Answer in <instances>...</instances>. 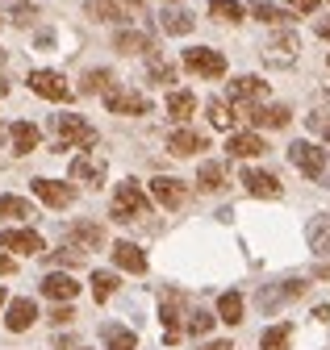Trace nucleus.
I'll return each instance as SVG.
<instances>
[{
    "label": "nucleus",
    "mask_w": 330,
    "mask_h": 350,
    "mask_svg": "<svg viewBox=\"0 0 330 350\" xmlns=\"http://www.w3.org/2000/svg\"><path fill=\"white\" fill-rule=\"evenodd\" d=\"M142 217H151V196L142 192L138 180H121L117 192H113V221L117 226H134Z\"/></svg>",
    "instance_id": "1"
},
{
    "label": "nucleus",
    "mask_w": 330,
    "mask_h": 350,
    "mask_svg": "<svg viewBox=\"0 0 330 350\" xmlns=\"http://www.w3.org/2000/svg\"><path fill=\"white\" fill-rule=\"evenodd\" d=\"M55 150H84V146H97V129L84 121V117H75V113H63L55 117Z\"/></svg>",
    "instance_id": "2"
},
{
    "label": "nucleus",
    "mask_w": 330,
    "mask_h": 350,
    "mask_svg": "<svg viewBox=\"0 0 330 350\" xmlns=\"http://www.w3.org/2000/svg\"><path fill=\"white\" fill-rule=\"evenodd\" d=\"M297 51H301L297 33H293V29H280V33H272V38L264 42V63H268V67H293V63H297Z\"/></svg>",
    "instance_id": "3"
},
{
    "label": "nucleus",
    "mask_w": 330,
    "mask_h": 350,
    "mask_svg": "<svg viewBox=\"0 0 330 350\" xmlns=\"http://www.w3.org/2000/svg\"><path fill=\"white\" fill-rule=\"evenodd\" d=\"M288 159H293V167L301 171V175H309V180H322V171H326V150L322 146H314V142H293V146H288Z\"/></svg>",
    "instance_id": "4"
},
{
    "label": "nucleus",
    "mask_w": 330,
    "mask_h": 350,
    "mask_svg": "<svg viewBox=\"0 0 330 350\" xmlns=\"http://www.w3.org/2000/svg\"><path fill=\"white\" fill-rule=\"evenodd\" d=\"M184 67H188L192 75H201V79H222V75H226V59H222L218 51H210V46L184 51Z\"/></svg>",
    "instance_id": "5"
},
{
    "label": "nucleus",
    "mask_w": 330,
    "mask_h": 350,
    "mask_svg": "<svg viewBox=\"0 0 330 350\" xmlns=\"http://www.w3.org/2000/svg\"><path fill=\"white\" fill-rule=\"evenodd\" d=\"M105 105H109V113H117V117H147V113H151V100H147L142 92H130V88H109V92H105Z\"/></svg>",
    "instance_id": "6"
},
{
    "label": "nucleus",
    "mask_w": 330,
    "mask_h": 350,
    "mask_svg": "<svg viewBox=\"0 0 330 350\" xmlns=\"http://www.w3.org/2000/svg\"><path fill=\"white\" fill-rule=\"evenodd\" d=\"M71 180L84 184V188H101L105 184V154H97V150L75 154L71 159Z\"/></svg>",
    "instance_id": "7"
},
{
    "label": "nucleus",
    "mask_w": 330,
    "mask_h": 350,
    "mask_svg": "<svg viewBox=\"0 0 330 350\" xmlns=\"http://www.w3.org/2000/svg\"><path fill=\"white\" fill-rule=\"evenodd\" d=\"M29 88H34V96L55 100V105L71 100V88H67V79L59 71H29Z\"/></svg>",
    "instance_id": "8"
},
{
    "label": "nucleus",
    "mask_w": 330,
    "mask_h": 350,
    "mask_svg": "<svg viewBox=\"0 0 330 350\" xmlns=\"http://www.w3.org/2000/svg\"><path fill=\"white\" fill-rule=\"evenodd\" d=\"M242 117L251 121L255 129H284L288 121H293V113H288V105H246Z\"/></svg>",
    "instance_id": "9"
},
{
    "label": "nucleus",
    "mask_w": 330,
    "mask_h": 350,
    "mask_svg": "<svg viewBox=\"0 0 330 350\" xmlns=\"http://www.w3.org/2000/svg\"><path fill=\"white\" fill-rule=\"evenodd\" d=\"M34 196L42 200L47 208H67L75 200V188L63 184V180H34Z\"/></svg>",
    "instance_id": "10"
},
{
    "label": "nucleus",
    "mask_w": 330,
    "mask_h": 350,
    "mask_svg": "<svg viewBox=\"0 0 330 350\" xmlns=\"http://www.w3.org/2000/svg\"><path fill=\"white\" fill-rule=\"evenodd\" d=\"M268 96V83L259 79V75H238V79H230V100L234 105H259Z\"/></svg>",
    "instance_id": "11"
},
{
    "label": "nucleus",
    "mask_w": 330,
    "mask_h": 350,
    "mask_svg": "<svg viewBox=\"0 0 330 350\" xmlns=\"http://www.w3.org/2000/svg\"><path fill=\"white\" fill-rule=\"evenodd\" d=\"M305 292V280H284V284H276V288H259V309L264 313H272L276 309V304H288V300H297Z\"/></svg>",
    "instance_id": "12"
},
{
    "label": "nucleus",
    "mask_w": 330,
    "mask_h": 350,
    "mask_svg": "<svg viewBox=\"0 0 330 350\" xmlns=\"http://www.w3.org/2000/svg\"><path fill=\"white\" fill-rule=\"evenodd\" d=\"M67 242H71L75 250L92 254V250H101V246H105V230H101L97 221H75V226H67Z\"/></svg>",
    "instance_id": "13"
},
{
    "label": "nucleus",
    "mask_w": 330,
    "mask_h": 350,
    "mask_svg": "<svg viewBox=\"0 0 330 350\" xmlns=\"http://www.w3.org/2000/svg\"><path fill=\"white\" fill-rule=\"evenodd\" d=\"M151 196H155L163 208H184L188 188H184L180 180H172V175H159V180H151Z\"/></svg>",
    "instance_id": "14"
},
{
    "label": "nucleus",
    "mask_w": 330,
    "mask_h": 350,
    "mask_svg": "<svg viewBox=\"0 0 330 350\" xmlns=\"http://www.w3.org/2000/svg\"><path fill=\"white\" fill-rule=\"evenodd\" d=\"M242 188L251 192V196H259V200H276V196L284 192V188H280V180H276L272 171H251V167L242 171Z\"/></svg>",
    "instance_id": "15"
},
{
    "label": "nucleus",
    "mask_w": 330,
    "mask_h": 350,
    "mask_svg": "<svg viewBox=\"0 0 330 350\" xmlns=\"http://www.w3.org/2000/svg\"><path fill=\"white\" fill-rule=\"evenodd\" d=\"M0 250H13V254H42L47 242L38 238L34 230H5V234H0Z\"/></svg>",
    "instance_id": "16"
},
{
    "label": "nucleus",
    "mask_w": 330,
    "mask_h": 350,
    "mask_svg": "<svg viewBox=\"0 0 330 350\" xmlns=\"http://www.w3.org/2000/svg\"><path fill=\"white\" fill-rule=\"evenodd\" d=\"M168 150H172L176 159H188V154H196V150H210V138L184 125V129H176V134L168 138Z\"/></svg>",
    "instance_id": "17"
},
{
    "label": "nucleus",
    "mask_w": 330,
    "mask_h": 350,
    "mask_svg": "<svg viewBox=\"0 0 330 350\" xmlns=\"http://www.w3.org/2000/svg\"><path fill=\"white\" fill-rule=\"evenodd\" d=\"M264 150H268V142L259 134H251V129H246V134H230V142H226L230 159H259Z\"/></svg>",
    "instance_id": "18"
},
{
    "label": "nucleus",
    "mask_w": 330,
    "mask_h": 350,
    "mask_svg": "<svg viewBox=\"0 0 330 350\" xmlns=\"http://www.w3.org/2000/svg\"><path fill=\"white\" fill-rule=\"evenodd\" d=\"M34 321H38V304H34L29 296H17V300L9 304V317H5V325H9L13 334H25Z\"/></svg>",
    "instance_id": "19"
},
{
    "label": "nucleus",
    "mask_w": 330,
    "mask_h": 350,
    "mask_svg": "<svg viewBox=\"0 0 330 350\" xmlns=\"http://www.w3.org/2000/svg\"><path fill=\"white\" fill-rule=\"evenodd\" d=\"M42 296H47V300H75V296H79V284H75L67 271H47Z\"/></svg>",
    "instance_id": "20"
},
{
    "label": "nucleus",
    "mask_w": 330,
    "mask_h": 350,
    "mask_svg": "<svg viewBox=\"0 0 330 350\" xmlns=\"http://www.w3.org/2000/svg\"><path fill=\"white\" fill-rule=\"evenodd\" d=\"M109 254H113L117 267H121V271H130V275H142V271H147V254H142L134 242H117Z\"/></svg>",
    "instance_id": "21"
},
{
    "label": "nucleus",
    "mask_w": 330,
    "mask_h": 350,
    "mask_svg": "<svg viewBox=\"0 0 330 350\" xmlns=\"http://www.w3.org/2000/svg\"><path fill=\"white\" fill-rule=\"evenodd\" d=\"M159 25H163V33H172V38H184V33H192L196 17H192L188 9H163V13H159Z\"/></svg>",
    "instance_id": "22"
},
{
    "label": "nucleus",
    "mask_w": 330,
    "mask_h": 350,
    "mask_svg": "<svg viewBox=\"0 0 330 350\" xmlns=\"http://www.w3.org/2000/svg\"><path fill=\"white\" fill-rule=\"evenodd\" d=\"M101 342H105V350H138V338H134V329H126V325H113V321H105V325H101Z\"/></svg>",
    "instance_id": "23"
},
{
    "label": "nucleus",
    "mask_w": 330,
    "mask_h": 350,
    "mask_svg": "<svg viewBox=\"0 0 330 350\" xmlns=\"http://www.w3.org/2000/svg\"><path fill=\"white\" fill-rule=\"evenodd\" d=\"M9 142H13V154H34V150H38V125L17 121L13 134H9Z\"/></svg>",
    "instance_id": "24"
},
{
    "label": "nucleus",
    "mask_w": 330,
    "mask_h": 350,
    "mask_svg": "<svg viewBox=\"0 0 330 350\" xmlns=\"http://www.w3.org/2000/svg\"><path fill=\"white\" fill-rule=\"evenodd\" d=\"M305 238H309L314 254H330V217H314L305 226Z\"/></svg>",
    "instance_id": "25"
},
{
    "label": "nucleus",
    "mask_w": 330,
    "mask_h": 350,
    "mask_svg": "<svg viewBox=\"0 0 330 350\" xmlns=\"http://www.w3.org/2000/svg\"><path fill=\"white\" fill-rule=\"evenodd\" d=\"M113 46H117L121 55H147V51H155V46H151V38H147L142 29H121Z\"/></svg>",
    "instance_id": "26"
},
{
    "label": "nucleus",
    "mask_w": 330,
    "mask_h": 350,
    "mask_svg": "<svg viewBox=\"0 0 330 350\" xmlns=\"http://www.w3.org/2000/svg\"><path fill=\"white\" fill-rule=\"evenodd\" d=\"M196 184H201L205 192H222V188H226V167L214 163V159H205L201 171H196Z\"/></svg>",
    "instance_id": "27"
},
{
    "label": "nucleus",
    "mask_w": 330,
    "mask_h": 350,
    "mask_svg": "<svg viewBox=\"0 0 330 350\" xmlns=\"http://www.w3.org/2000/svg\"><path fill=\"white\" fill-rule=\"evenodd\" d=\"M38 208H34V200H25V196H0V217H9V221H29Z\"/></svg>",
    "instance_id": "28"
},
{
    "label": "nucleus",
    "mask_w": 330,
    "mask_h": 350,
    "mask_svg": "<svg viewBox=\"0 0 330 350\" xmlns=\"http://www.w3.org/2000/svg\"><path fill=\"white\" fill-rule=\"evenodd\" d=\"M180 296L176 292H163V309H159V317H163V325H168V342H176L180 338Z\"/></svg>",
    "instance_id": "29"
},
{
    "label": "nucleus",
    "mask_w": 330,
    "mask_h": 350,
    "mask_svg": "<svg viewBox=\"0 0 330 350\" xmlns=\"http://www.w3.org/2000/svg\"><path fill=\"white\" fill-rule=\"evenodd\" d=\"M288 342H293V325L280 321V325H268V329H264L259 350H288Z\"/></svg>",
    "instance_id": "30"
},
{
    "label": "nucleus",
    "mask_w": 330,
    "mask_h": 350,
    "mask_svg": "<svg viewBox=\"0 0 330 350\" xmlns=\"http://www.w3.org/2000/svg\"><path fill=\"white\" fill-rule=\"evenodd\" d=\"M218 317H222L226 325H238V321H242V296H238V292H222V300H218Z\"/></svg>",
    "instance_id": "31"
},
{
    "label": "nucleus",
    "mask_w": 330,
    "mask_h": 350,
    "mask_svg": "<svg viewBox=\"0 0 330 350\" xmlns=\"http://www.w3.org/2000/svg\"><path fill=\"white\" fill-rule=\"evenodd\" d=\"M192 109H196V96H192V92H172V96H168V117H172V121H188Z\"/></svg>",
    "instance_id": "32"
},
{
    "label": "nucleus",
    "mask_w": 330,
    "mask_h": 350,
    "mask_svg": "<svg viewBox=\"0 0 330 350\" xmlns=\"http://www.w3.org/2000/svg\"><path fill=\"white\" fill-rule=\"evenodd\" d=\"M246 13H251L255 21H264V25H284V21H293V17H288L284 9H276V5H268V0H255V5H251V9H246Z\"/></svg>",
    "instance_id": "33"
},
{
    "label": "nucleus",
    "mask_w": 330,
    "mask_h": 350,
    "mask_svg": "<svg viewBox=\"0 0 330 350\" xmlns=\"http://www.w3.org/2000/svg\"><path fill=\"white\" fill-rule=\"evenodd\" d=\"M88 17L92 21H126V17H121V9H117V0H88Z\"/></svg>",
    "instance_id": "34"
},
{
    "label": "nucleus",
    "mask_w": 330,
    "mask_h": 350,
    "mask_svg": "<svg viewBox=\"0 0 330 350\" xmlns=\"http://www.w3.org/2000/svg\"><path fill=\"white\" fill-rule=\"evenodd\" d=\"M210 17H218V21H242L246 9L238 5V0H210Z\"/></svg>",
    "instance_id": "35"
},
{
    "label": "nucleus",
    "mask_w": 330,
    "mask_h": 350,
    "mask_svg": "<svg viewBox=\"0 0 330 350\" xmlns=\"http://www.w3.org/2000/svg\"><path fill=\"white\" fill-rule=\"evenodd\" d=\"M205 113H210V125H218V129H230L234 125V109L226 100H210V105H205Z\"/></svg>",
    "instance_id": "36"
},
{
    "label": "nucleus",
    "mask_w": 330,
    "mask_h": 350,
    "mask_svg": "<svg viewBox=\"0 0 330 350\" xmlns=\"http://www.w3.org/2000/svg\"><path fill=\"white\" fill-rule=\"evenodd\" d=\"M113 292H117V275H113V271H92V296L105 304Z\"/></svg>",
    "instance_id": "37"
},
{
    "label": "nucleus",
    "mask_w": 330,
    "mask_h": 350,
    "mask_svg": "<svg viewBox=\"0 0 330 350\" xmlns=\"http://www.w3.org/2000/svg\"><path fill=\"white\" fill-rule=\"evenodd\" d=\"M214 321H218L214 313H205V309H196V313L188 317V334H196V338H205V334H210V329H214Z\"/></svg>",
    "instance_id": "38"
},
{
    "label": "nucleus",
    "mask_w": 330,
    "mask_h": 350,
    "mask_svg": "<svg viewBox=\"0 0 330 350\" xmlns=\"http://www.w3.org/2000/svg\"><path fill=\"white\" fill-rule=\"evenodd\" d=\"M109 83H113V75H109L105 67H97V71H88V75H84V92H105Z\"/></svg>",
    "instance_id": "39"
},
{
    "label": "nucleus",
    "mask_w": 330,
    "mask_h": 350,
    "mask_svg": "<svg viewBox=\"0 0 330 350\" xmlns=\"http://www.w3.org/2000/svg\"><path fill=\"white\" fill-rule=\"evenodd\" d=\"M51 258H55V262H63V267H75V262H84V250H75V246L67 242V246H63V250H55Z\"/></svg>",
    "instance_id": "40"
},
{
    "label": "nucleus",
    "mask_w": 330,
    "mask_h": 350,
    "mask_svg": "<svg viewBox=\"0 0 330 350\" xmlns=\"http://www.w3.org/2000/svg\"><path fill=\"white\" fill-rule=\"evenodd\" d=\"M155 83H176V67H168V63H151V71H147Z\"/></svg>",
    "instance_id": "41"
},
{
    "label": "nucleus",
    "mask_w": 330,
    "mask_h": 350,
    "mask_svg": "<svg viewBox=\"0 0 330 350\" xmlns=\"http://www.w3.org/2000/svg\"><path fill=\"white\" fill-rule=\"evenodd\" d=\"M71 317H75V313L67 309V304H63V309H55V313H51V321H55V325H71Z\"/></svg>",
    "instance_id": "42"
},
{
    "label": "nucleus",
    "mask_w": 330,
    "mask_h": 350,
    "mask_svg": "<svg viewBox=\"0 0 330 350\" xmlns=\"http://www.w3.org/2000/svg\"><path fill=\"white\" fill-rule=\"evenodd\" d=\"M288 5H293L297 13H314V9H318V0H288Z\"/></svg>",
    "instance_id": "43"
},
{
    "label": "nucleus",
    "mask_w": 330,
    "mask_h": 350,
    "mask_svg": "<svg viewBox=\"0 0 330 350\" xmlns=\"http://www.w3.org/2000/svg\"><path fill=\"white\" fill-rule=\"evenodd\" d=\"M9 271H17V262H13V254H0V275H9Z\"/></svg>",
    "instance_id": "44"
},
{
    "label": "nucleus",
    "mask_w": 330,
    "mask_h": 350,
    "mask_svg": "<svg viewBox=\"0 0 330 350\" xmlns=\"http://www.w3.org/2000/svg\"><path fill=\"white\" fill-rule=\"evenodd\" d=\"M205 350H234V342H226V338L222 342H205Z\"/></svg>",
    "instance_id": "45"
},
{
    "label": "nucleus",
    "mask_w": 330,
    "mask_h": 350,
    "mask_svg": "<svg viewBox=\"0 0 330 350\" xmlns=\"http://www.w3.org/2000/svg\"><path fill=\"white\" fill-rule=\"evenodd\" d=\"M309 125H314V129H322V134L330 138V121H322V117H309Z\"/></svg>",
    "instance_id": "46"
},
{
    "label": "nucleus",
    "mask_w": 330,
    "mask_h": 350,
    "mask_svg": "<svg viewBox=\"0 0 330 350\" xmlns=\"http://www.w3.org/2000/svg\"><path fill=\"white\" fill-rule=\"evenodd\" d=\"M318 38H330V17H326V21H318Z\"/></svg>",
    "instance_id": "47"
},
{
    "label": "nucleus",
    "mask_w": 330,
    "mask_h": 350,
    "mask_svg": "<svg viewBox=\"0 0 330 350\" xmlns=\"http://www.w3.org/2000/svg\"><path fill=\"white\" fill-rule=\"evenodd\" d=\"M9 134H13V125H0V146L9 142Z\"/></svg>",
    "instance_id": "48"
},
{
    "label": "nucleus",
    "mask_w": 330,
    "mask_h": 350,
    "mask_svg": "<svg viewBox=\"0 0 330 350\" xmlns=\"http://www.w3.org/2000/svg\"><path fill=\"white\" fill-rule=\"evenodd\" d=\"M117 5H126V9H138V5H142V0H117Z\"/></svg>",
    "instance_id": "49"
},
{
    "label": "nucleus",
    "mask_w": 330,
    "mask_h": 350,
    "mask_svg": "<svg viewBox=\"0 0 330 350\" xmlns=\"http://www.w3.org/2000/svg\"><path fill=\"white\" fill-rule=\"evenodd\" d=\"M322 180H326V188H330V163H326V171H322Z\"/></svg>",
    "instance_id": "50"
},
{
    "label": "nucleus",
    "mask_w": 330,
    "mask_h": 350,
    "mask_svg": "<svg viewBox=\"0 0 330 350\" xmlns=\"http://www.w3.org/2000/svg\"><path fill=\"white\" fill-rule=\"evenodd\" d=\"M0 96H9V83L5 79H0Z\"/></svg>",
    "instance_id": "51"
},
{
    "label": "nucleus",
    "mask_w": 330,
    "mask_h": 350,
    "mask_svg": "<svg viewBox=\"0 0 330 350\" xmlns=\"http://www.w3.org/2000/svg\"><path fill=\"white\" fill-rule=\"evenodd\" d=\"M318 275H322V280H330V267H318Z\"/></svg>",
    "instance_id": "52"
},
{
    "label": "nucleus",
    "mask_w": 330,
    "mask_h": 350,
    "mask_svg": "<svg viewBox=\"0 0 330 350\" xmlns=\"http://www.w3.org/2000/svg\"><path fill=\"white\" fill-rule=\"evenodd\" d=\"M0 67H5V51H0Z\"/></svg>",
    "instance_id": "53"
},
{
    "label": "nucleus",
    "mask_w": 330,
    "mask_h": 350,
    "mask_svg": "<svg viewBox=\"0 0 330 350\" xmlns=\"http://www.w3.org/2000/svg\"><path fill=\"white\" fill-rule=\"evenodd\" d=\"M0 304H5V292H0Z\"/></svg>",
    "instance_id": "54"
},
{
    "label": "nucleus",
    "mask_w": 330,
    "mask_h": 350,
    "mask_svg": "<svg viewBox=\"0 0 330 350\" xmlns=\"http://www.w3.org/2000/svg\"><path fill=\"white\" fill-rule=\"evenodd\" d=\"M79 350H88V346H79Z\"/></svg>",
    "instance_id": "55"
},
{
    "label": "nucleus",
    "mask_w": 330,
    "mask_h": 350,
    "mask_svg": "<svg viewBox=\"0 0 330 350\" xmlns=\"http://www.w3.org/2000/svg\"><path fill=\"white\" fill-rule=\"evenodd\" d=\"M0 21H5V17H0Z\"/></svg>",
    "instance_id": "56"
}]
</instances>
